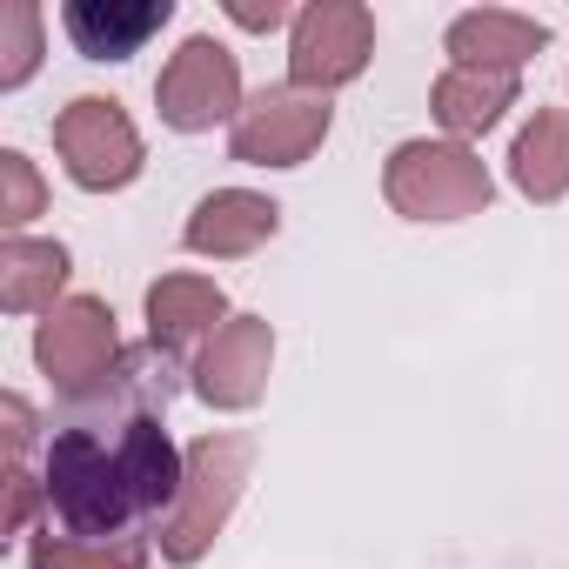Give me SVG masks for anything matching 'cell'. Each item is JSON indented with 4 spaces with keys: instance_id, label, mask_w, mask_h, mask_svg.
Instances as JSON below:
<instances>
[{
    "instance_id": "6da1fadb",
    "label": "cell",
    "mask_w": 569,
    "mask_h": 569,
    "mask_svg": "<svg viewBox=\"0 0 569 569\" xmlns=\"http://www.w3.org/2000/svg\"><path fill=\"white\" fill-rule=\"evenodd\" d=\"M188 476V449H174L154 409H134L108 429L74 422L48 442L41 489L61 529L74 536H134L141 516H168Z\"/></svg>"
},
{
    "instance_id": "7a4b0ae2",
    "label": "cell",
    "mask_w": 569,
    "mask_h": 569,
    "mask_svg": "<svg viewBox=\"0 0 569 569\" xmlns=\"http://www.w3.org/2000/svg\"><path fill=\"white\" fill-rule=\"evenodd\" d=\"M248 476H254V436H241V429H208L201 442H188V476H181L174 509H168L161 529H154V556H161L168 569H194V562L221 542V529H228V516H234Z\"/></svg>"
},
{
    "instance_id": "3957f363",
    "label": "cell",
    "mask_w": 569,
    "mask_h": 569,
    "mask_svg": "<svg viewBox=\"0 0 569 569\" xmlns=\"http://www.w3.org/2000/svg\"><path fill=\"white\" fill-rule=\"evenodd\" d=\"M382 201L402 214V221H469L496 201V174L489 161L469 148V141H449V134H416V141H396L389 161H382Z\"/></svg>"
},
{
    "instance_id": "277c9868",
    "label": "cell",
    "mask_w": 569,
    "mask_h": 569,
    "mask_svg": "<svg viewBox=\"0 0 569 569\" xmlns=\"http://www.w3.org/2000/svg\"><path fill=\"white\" fill-rule=\"evenodd\" d=\"M34 369L48 376L54 396L68 402H94L108 396L134 362L121 349V322L101 296H68L54 316L34 322Z\"/></svg>"
},
{
    "instance_id": "5b68a950",
    "label": "cell",
    "mask_w": 569,
    "mask_h": 569,
    "mask_svg": "<svg viewBox=\"0 0 569 569\" xmlns=\"http://www.w3.org/2000/svg\"><path fill=\"white\" fill-rule=\"evenodd\" d=\"M54 154H61V168H68V181H74L81 194H121V188H134L141 168H148L141 128H134L128 108L108 101V94H74V101L54 114Z\"/></svg>"
},
{
    "instance_id": "8992f818",
    "label": "cell",
    "mask_w": 569,
    "mask_h": 569,
    "mask_svg": "<svg viewBox=\"0 0 569 569\" xmlns=\"http://www.w3.org/2000/svg\"><path fill=\"white\" fill-rule=\"evenodd\" d=\"M376 61V14L362 0H309L289 28V88L302 94H342Z\"/></svg>"
},
{
    "instance_id": "52a82bcc",
    "label": "cell",
    "mask_w": 569,
    "mask_h": 569,
    "mask_svg": "<svg viewBox=\"0 0 569 569\" xmlns=\"http://www.w3.org/2000/svg\"><path fill=\"white\" fill-rule=\"evenodd\" d=\"M154 108H161V128H174V134L234 128V114L248 108V94H241V61L228 54V41L188 34L168 54L161 81H154Z\"/></svg>"
},
{
    "instance_id": "ba28073f",
    "label": "cell",
    "mask_w": 569,
    "mask_h": 569,
    "mask_svg": "<svg viewBox=\"0 0 569 569\" xmlns=\"http://www.w3.org/2000/svg\"><path fill=\"white\" fill-rule=\"evenodd\" d=\"M329 128H336V101L281 81V88L248 94V108L228 128V154L241 168H302L329 141Z\"/></svg>"
},
{
    "instance_id": "9c48e42d",
    "label": "cell",
    "mask_w": 569,
    "mask_h": 569,
    "mask_svg": "<svg viewBox=\"0 0 569 569\" xmlns=\"http://www.w3.org/2000/svg\"><path fill=\"white\" fill-rule=\"evenodd\" d=\"M268 376H274V322L268 316H228L188 369L194 402H208L214 416H248L268 396Z\"/></svg>"
},
{
    "instance_id": "30bf717a",
    "label": "cell",
    "mask_w": 569,
    "mask_h": 569,
    "mask_svg": "<svg viewBox=\"0 0 569 569\" xmlns=\"http://www.w3.org/2000/svg\"><path fill=\"white\" fill-rule=\"evenodd\" d=\"M274 234H281V201L261 188H214L181 221V248L201 261H248Z\"/></svg>"
},
{
    "instance_id": "8fae6325",
    "label": "cell",
    "mask_w": 569,
    "mask_h": 569,
    "mask_svg": "<svg viewBox=\"0 0 569 569\" xmlns=\"http://www.w3.org/2000/svg\"><path fill=\"white\" fill-rule=\"evenodd\" d=\"M141 316H148V349L154 356H201L208 336L228 322V296L214 274H194V268H174V274H154L148 296H141Z\"/></svg>"
},
{
    "instance_id": "7c38bea8",
    "label": "cell",
    "mask_w": 569,
    "mask_h": 569,
    "mask_svg": "<svg viewBox=\"0 0 569 569\" xmlns=\"http://www.w3.org/2000/svg\"><path fill=\"white\" fill-rule=\"evenodd\" d=\"M549 48V28L536 14H516V8H469L449 21L442 34V54L449 68H476V74H516Z\"/></svg>"
},
{
    "instance_id": "4fadbf2b",
    "label": "cell",
    "mask_w": 569,
    "mask_h": 569,
    "mask_svg": "<svg viewBox=\"0 0 569 569\" xmlns=\"http://www.w3.org/2000/svg\"><path fill=\"white\" fill-rule=\"evenodd\" d=\"M174 21V0H68L61 34L88 61H134Z\"/></svg>"
},
{
    "instance_id": "5bb4252c",
    "label": "cell",
    "mask_w": 569,
    "mask_h": 569,
    "mask_svg": "<svg viewBox=\"0 0 569 569\" xmlns=\"http://www.w3.org/2000/svg\"><path fill=\"white\" fill-rule=\"evenodd\" d=\"M74 254L48 234H8L0 241V309L8 316H54L68 302Z\"/></svg>"
},
{
    "instance_id": "9a60e30c",
    "label": "cell",
    "mask_w": 569,
    "mask_h": 569,
    "mask_svg": "<svg viewBox=\"0 0 569 569\" xmlns=\"http://www.w3.org/2000/svg\"><path fill=\"white\" fill-rule=\"evenodd\" d=\"M516 101H522L516 74H476V68H442L429 88V114L449 141H482L489 128L509 121Z\"/></svg>"
},
{
    "instance_id": "2e32d148",
    "label": "cell",
    "mask_w": 569,
    "mask_h": 569,
    "mask_svg": "<svg viewBox=\"0 0 569 569\" xmlns=\"http://www.w3.org/2000/svg\"><path fill=\"white\" fill-rule=\"evenodd\" d=\"M509 188L536 208L569 201V108H536L509 141Z\"/></svg>"
},
{
    "instance_id": "e0dca14e",
    "label": "cell",
    "mask_w": 569,
    "mask_h": 569,
    "mask_svg": "<svg viewBox=\"0 0 569 569\" xmlns=\"http://www.w3.org/2000/svg\"><path fill=\"white\" fill-rule=\"evenodd\" d=\"M28 569H154V536H74L41 529L28 542Z\"/></svg>"
},
{
    "instance_id": "ac0fdd59",
    "label": "cell",
    "mask_w": 569,
    "mask_h": 569,
    "mask_svg": "<svg viewBox=\"0 0 569 569\" xmlns=\"http://www.w3.org/2000/svg\"><path fill=\"white\" fill-rule=\"evenodd\" d=\"M48 214V181L21 148H0V228L28 234V221Z\"/></svg>"
},
{
    "instance_id": "d6986e66",
    "label": "cell",
    "mask_w": 569,
    "mask_h": 569,
    "mask_svg": "<svg viewBox=\"0 0 569 569\" xmlns=\"http://www.w3.org/2000/svg\"><path fill=\"white\" fill-rule=\"evenodd\" d=\"M41 68V8L34 0H14L8 8V61H0V94L28 88Z\"/></svg>"
},
{
    "instance_id": "ffe728a7",
    "label": "cell",
    "mask_w": 569,
    "mask_h": 569,
    "mask_svg": "<svg viewBox=\"0 0 569 569\" xmlns=\"http://www.w3.org/2000/svg\"><path fill=\"white\" fill-rule=\"evenodd\" d=\"M41 502H48V489L28 476V462H8V536H28Z\"/></svg>"
},
{
    "instance_id": "44dd1931",
    "label": "cell",
    "mask_w": 569,
    "mask_h": 569,
    "mask_svg": "<svg viewBox=\"0 0 569 569\" xmlns=\"http://www.w3.org/2000/svg\"><path fill=\"white\" fill-rule=\"evenodd\" d=\"M0 422H8V462H28V449H34V429H41V422H34V402L8 389V396H0Z\"/></svg>"
},
{
    "instance_id": "7402d4cb",
    "label": "cell",
    "mask_w": 569,
    "mask_h": 569,
    "mask_svg": "<svg viewBox=\"0 0 569 569\" xmlns=\"http://www.w3.org/2000/svg\"><path fill=\"white\" fill-rule=\"evenodd\" d=\"M221 14H228L241 34H274V28H296V14L281 8V0H268V8H254V0H228Z\"/></svg>"
}]
</instances>
